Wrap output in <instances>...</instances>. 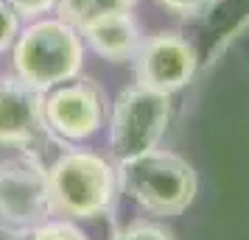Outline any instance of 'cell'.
<instances>
[{"label": "cell", "instance_id": "6da1fadb", "mask_svg": "<svg viewBox=\"0 0 249 240\" xmlns=\"http://www.w3.org/2000/svg\"><path fill=\"white\" fill-rule=\"evenodd\" d=\"M115 168H118L121 190L154 218L182 215L193 204L199 190L193 165L174 151L154 148L140 157L118 162Z\"/></svg>", "mask_w": 249, "mask_h": 240}, {"label": "cell", "instance_id": "7a4b0ae2", "mask_svg": "<svg viewBox=\"0 0 249 240\" xmlns=\"http://www.w3.org/2000/svg\"><path fill=\"white\" fill-rule=\"evenodd\" d=\"M53 212L68 221L107 218L118 207V168L92 151H68L48 168Z\"/></svg>", "mask_w": 249, "mask_h": 240}, {"label": "cell", "instance_id": "3957f363", "mask_svg": "<svg viewBox=\"0 0 249 240\" xmlns=\"http://www.w3.org/2000/svg\"><path fill=\"white\" fill-rule=\"evenodd\" d=\"M81 59V34L65 20H36L14 39V70L39 92L76 79Z\"/></svg>", "mask_w": 249, "mask_h": 240}, {"label": "cell", "instance_id": "277c9868", "mask_svg": "<svg viewBox=\"0 0 249 240\" xmlns=\"http://www.w3.org/2000/svg\"><path fill=\"white\" fill-rule=\"evenodd\" d=\"M53 212L48 168L36 154H20L0 160V232L9 238H25Z\"/></svg>", "mask_w": 249, "mask_h": 240}, {"label": "cell", "instance_id": "5b68a950", "mask_svg": "<svg viewBox=\"0 0 249 240\" xmlns=\"http://www.w3.org/2000/svg\"><path fill=\"white\" fill-rule=\"evenodd\" d=\"M171 123V95L148 90L143 84L126 87L112 106L109 117V143L118 162L140 157L160 148Z\"/></svg>", "mask_w": 249, "mask_h": 240}, {"label": "cell", "instance_id": "8992f818", "mask_svg": "<svg viewBox=\"0 0 249 240\" xmlns=\"http://www.w3.org/2000/svg\"><path fill=\"white\" fill-rule=\"evenodd\" d=\"M42 109H45L51 134L68 143H79V140L92 137L101 128L107 101H104L101 87L92 84L90 79H70L48 90Z\"/></svg>", "mask_w": 249, "mask_h": 240}, {"label": "cell", "instance_id": "52a82bcc", "mask_svg": "<svg viewBox=\"0 0 249 240\" xmlns=\"http://www.w3.org/2000/svg\"><path fill=\"white\" fill-rule=\"evenodd\" d=\"M135 67L137 84L171 95L193 81L199 56H196V48L182 34L160 31L140 42L135 53Z\"/></svg>", "mask_w": 249, "mask_h": 240}, {"label": "cell", "instance_id": "ba28073f", "mask_svg": "<svg viewBox=\"0 0 249 240\" xmlns=\"http://www.w3.org/2000/svg\"><path fill=\"white\" fill-rule=\"evenodd\" d=\"M42 101L45 92L34 90L20 76L0 79V145H14L31 154V145L51 134Z\"/></svg>", "mask_w": 249, "mask_h": 240}, {"label": "cell", "instance_id": "9c48e42d", "mask_svg": "<svg viewBox=\"0 0 249 240\" xmlns=\"http://www.w3.org/2000/svg\"><path fill=\"white\" fill-rule=\"evenodd\" d=\"M90 48L107 62H129L135 59L137 48L143 42L140 36V28H137L135 17L129 12H112L104 14L98 20L87 23L79 31Z\"/></svg>", "mask_w": 249, "mask_h": 240}, {"label": "cell", "instance_id": "30bf717a", "mask_svg": "<svg viewBox=\"0 0 249 240\" xmlns=\"http://www.w3.org/2000/svg\"><path fill=\"white\" fill-rule=\"evenodd\" d=\"M135 0H56L59 20L70 23L76 31H81L87 23L98 20L112 12H129Z\"/></svg>", "mask_w": 249, "mask_h": 240}, {"label": "cell", "instance_id": "8fae6325", "mask_svg": "<svg viewBox=\"0 0 249 240\" xmlns=\"http://www.w3.org/2000/svg\"><path fill=\"white\" fill-rule=\"evenodd\" d=\"M112 240H174V232L154 221H135L129 226L118 229Z\"/></svg>", "mask_w": 249, "mask_h": 240}, {"label": "cell", "instance_id": "7c38bea8", "mask_svg": "<svg viewBox=\"0 0 249 240\" xmlns=\"http://www.w3.org/2000/svg\"><path fill=\"white\" fill-rule=\"evenodd\" d=\"M25 240H87V235L81 232L73 221H48L39 229H34L31 235H25Z\"/></svg>", "mask_w": 249, "mask_h": 240}, {"label": "cell", "instance_id": "4fadbf2b", "mask_svg": "<svg viewBox=\"0 0 249 240\" xmlns=\"http://www.w3.org/2000/svg\"><path fill=\"white\" fill-rule=\"evenodd\" d=\"M157 3L179 20H199L204 14H210V9L218 0H157Z\"/></svg>", "mask_w": 249, "mask_h": 240}, {"label": "cell", "instance_id": "5bb4252c", "mask_svg": "<svg viewBox=\"0 0 249 240\" xmlns=\"http://www.w3.org/2000/svg\"><path fill=\"white\" fill-rule=\"evenodd\" d=\"M17 31H20V17L14 14V9L6 0H0V53L9 45H14Z\"/></svg>", "mask_w": 249, "mask_h": 240}, {"label": "cell", "instance_id": "9a60e30c", "mask_svg": "<svg viewBox=\"0 0 249 240\" xmlns=\"http://www.w3.org/2000/svg\"><path fill=\"white\" fill-rule=\"evenodd\" d=\"M6 3L14 9L17 17H25V20H36L56 9V0H6Z\"/></svg>", "mask_w": 249, "mask_h": 240}, {"label": "cell", "instance_id": "2e32d148", "mask_svg": "<svg viewBox=\"0 0 249 240\" xmlns=\"http://www.w3.org/2000/svg\"><path fill=\"white\" fill-rule=\"evenodd\" d=\"M12 240H25V238H12Z\"/></svg>", "mask_w": 249, "mask_h": 240}]
</instances>
